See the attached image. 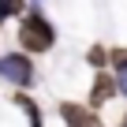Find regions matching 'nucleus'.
Returning <instances> with one entry per match:
<instances>
[{
	"mask_svg": "<svg viewBox=\"0 0 127 127\" xmlns=\"http://www.w3.org/2000/svg\"><path fill=\"white\" fill-rule=\"evenodd\" d=\"M15 105H19V108H26V116H30V127H41V123H45L41 108H37V105L26 97V94H15Z\"/></svg>",
	"mask_w": 127,
	"mask_h": 127,
	"instance_id": "obj_5",
	"label": "nucleus"
},
{
	"mask_svg": "<svg viewBox=\"0 0 127 127\" xmlns=\"http://www.w3.org/2000/svg\"><path fill=\"white\" fill-rule=\"evenodd\" d=\"M23 11V0H0V19H11Z\"/></svg>",
	"mask_w": 127,
	"mask_h": 127,
	"instance_id": "obj_6",
	"label": "nucleus"
},
{
	"mask_svg": "<svg viewBox=\"0 0 127 127\" xmlns=\"http://www.w3.org/2000/svg\"><path fill=\"white\" fill-rule=\"evenodd\" d=\"M123 127H127V116H123Z\"/></svg>",
	"mask_w": 127,
	"mask_h": 127,
	"instance_id": "obj_11",
	"label": "nucleus"
},
{
	"mask_svg": "<svg viewBox=\"0 0 127 127\" xmlns=\"http://www.w3.org/2000/svg\"><path fill=\"white\" fill-rule=\"evenodd\" d=\"M120 86H123V94H127V71H123V79H120Z\"/></svg>",
	"mask_w": 127,
	"mask_h": 127,
	"instance_id": "obj_9",
	"label": "nucleus"
},
{
	"mask_svg": "<svg viewBox=\"0 0 127 127\" xmlns=\"http://www.w3.org/2000/svg\"><path fill=\"white\" fill-rule=\"evenodd\" d=\"M19 45H23L26 52H49V49L56 45V30H52V23H49L37 8L23 15V26H19Z\"/></svg>",
	"mask_w": 127,
	"mask_h": 127,
	"instance_id": "obj_1",
	"label": "nucleus"
},
{
	"mask_svg": "<svg viewBox=\"0 0 127 127\" xmlns=\"http://www.w3.org/2000/svg\"><path fill=\"white\" fill-rule=\"evenodd\" d=\"M90 64H94V67H105V64H108V52L94 45V49H90Z\"/></svg>",
	"mask_w": 127,
	"mask_h": 127,
	"instance_id": "obj_8",
	"label": "nucleus"
},
{
	"mask_svg": "<svg viewBox=\"0 0 127 127\" xmlns=\"http://www.w3.org/2000/svg\"><path fill=\"white\" fill-rule=\"evenodd\" d=\"M0 75H4L8 82L15 86H30L37 75H34V64L23 56V52H8V56H0Z\"/></svg>",
	"mask_w": 127,
	"mask_h": 127,
	"instance_id": "obj_2",
	"label": "nucleus"
},
{
	"mask_svg": "<svg viewBox=\"0 0 127 127\" xmlns=\"http://www.w3.org/2000/svg\"><path fill=\"white\" fill-rule=\"evenodd\" d=\"M108 64H116L120 71H127V49H112L108 52Z\"/></svg>",
	"mask_w": 127,
	"mask_h": 127,
	"instance_id": "obj_7",
	"label": "nucleus"
},
{
	"mask_svg": "<svg viewBox=\"0 0 127 127\" xmlns=\"http://www.w3.org/2000/svg\"><path fill=\"white\" fill-rule=\"evenodd\" d=\"M90 127H101V123H94V120H90Z\"/></svg>",
	"mask_w": 127,
	"mask_h": 127,
	"instance_id": "obj_10",
	"label": "nucleus"
},
{
	"mask_svg": "<svg viewBox=\"0 0 127 127\" xmlns=\"http://www.w3.org/2000/svg\"><path fill=\"white\" fill-rule=\"evenodd\" d=\"M60 116H64V123H67V127H90V116H86L82 105L64 101V105H60Z\"/></svg>",
	"mask_w": 127,
	"mask_h": 127,
	"instance_id": "obj_4",
	"label": "nucleus"
},
{
	"mask_svg": "<svg viewBox=\"0 0 127 127\" xmlns=\"http://www.w3.org/2000/svg\"><path fill=\"white\" fill-rule=\"evenodd\" d=\"M112 94H116V79H112V75H97L94 86H90V105L97 108V105H105Z\"/></svg>",
	"mask_w": 127,
	"mask_h": 127,
	"instance_id": "obj_3",
	"label": "nucleus"
}]
</instances>
